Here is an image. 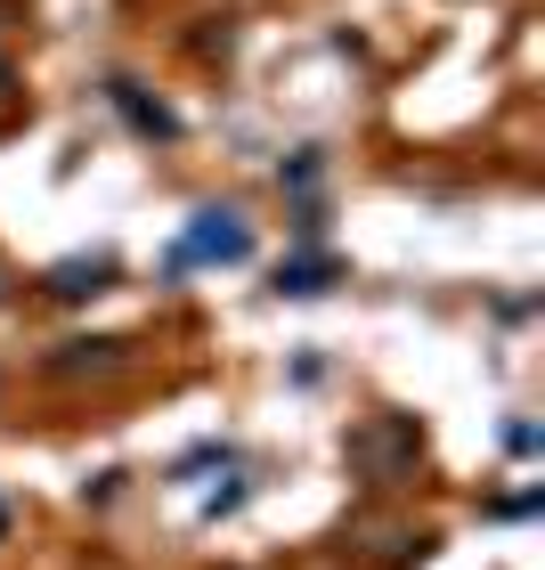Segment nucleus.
Returning <instances> with one entry per match:
<instances>
[{
    "instance_id": "f257e3e1",
    "label": "nucleus",
    "mask_w": 545,
    "mask_h": 570,
    "mask_svg": "<svg viewBox=\"0 0 545 570\" xmlns=\"http://www.w3.org/2000/svg\"><path fill=\"white\" fill-rule=\"evenodd\" d=\"M252 237H245V220L237 213H204L196 228H188V245H179V262H237Z\"/></svg>"
},
{
    "instance_id": "f03ea898",
    "label": "nucleus",
    "mask_w": 545,
    "mask_h": 570,
    "mask_svg": "<svg viewBox=\"0 0 545 570\" xmlns=\"http://www.w3.org/2000/svg\"><path fill=\"white\" fill-rule=\"evenodd\" d=\"M0 530H9V513H0Z\"/></svg>"
}]
</instances>
